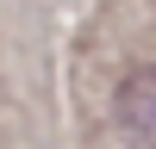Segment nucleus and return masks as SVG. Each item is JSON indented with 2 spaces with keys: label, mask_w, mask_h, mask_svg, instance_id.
<instances>
[{
  "label": "nucleus",
  "mask_w": 156,
  "mask_h": 149,
  "mask_svg": "<svg viewBox=\"0 0 156 149\" xmlns=\"http://www.w3.org/2000/svg\"><path fill=\"white\" fill-rule=\"evenodd\" d=\"M119 124L137 149H156V68H137L125 74L119 87Z\"/></svg>",
  "instance_id": "nucleus-1"
}]
</instances>
